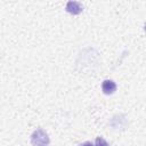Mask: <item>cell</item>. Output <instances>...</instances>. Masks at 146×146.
Masks as SVG:
<instances>
[{
	"mask_svg": "<svg viewBox=\"0 0 146 146\" xmlns=\"http://www.w3.org/2000/svg\"><path fill=\"white\" fill-rule=\"evenodd\" d=\"M31 143L33 146H48L49 137L42 129H36L31 136Z\"/></svg>",
	"mask_w": 146,
	"mask_h": 146,
	"instance_id": "obj_1",
	"label": "cell"
},
{
	"mask_svg": "<svg viewBox=\"0 0 146 146\" xmlns=\"http://www.w3.org/2000/svg\"><path fill=\"white\" fill-rule=\"evenodd\" d=\"M66 11L72 15H78L82 11V5L78 1H68L66 3Z\"/></svg>",
	"mask_w": 146,
	"mask_h": 146,
	"instance_id": "obj_2",
	"label": "cell"
},
{
	"mask_svg": "<svg viewBox=\"0 0 146 146\" xmlns=\"http://www.w3.org/2000/svg\"><path fill=\"white\" fill-rule=\"evenodd\" d=\"M102 89H103V92L104 94L111 95V94H113L116 90V84L112 80H105L103 82V84H102Z\"/></svg>",
	"mask_w": 146,
	"mask_h": 146,
	"instance_id": "obj_3",
	"label": "cell"
},
{
	"mask_svg": "<svg viewBox=\"0 0 146 146\" xmlns=\"http://www.w3.org/2000/svg\"><path fill=\"white\" fill-rule=\"evenodd\" d=\"M95 146H110V145L107 144V141H106L104 138L97 137V138H96V141H95Z\"/></svg>",
	"mask_w": 146,
	"mask_h": 146,
	"instance_id": "obj_4",
	"label": "cell"
},
{
	"mask_svg": "<svg viewBox=\"0 0 146 146\" xmlns=\"http://www.w3.org/2000/svg\"><path fill=\"white\" fill-rule=\"evenodd\" d=\"M80 146H94V145H92V144H91L90 141H86V143H83V144H81Z\"/></svg>",
	"mask_w": 146,
	"mask_h": 146,
	"instance_id": "obj_5",
	"label": "cell"
},
{
	"mask_svg": "<svg viewBox=\"0 0 146 146\" xmlns=\"http://www.w3.org/2000/svg\"><path fill=\"white\" fill-rule=\"evenodd\" d=\"M144 30H145V32H146V24H145V26H144Z\"/></svg>",
	"mask_w": 146,
	"mask_h": 146,
	"instance_id": "obj_6",
	"label": "cell"
}]
</instances>
